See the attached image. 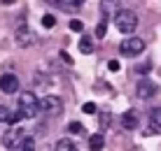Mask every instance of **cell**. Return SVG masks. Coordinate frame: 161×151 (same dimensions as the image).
<instances>
[{
	"label": "cell",
	"mask_w": 161,
	"mask_h": 151,
	"mask_svg": "<svg viewBox=\"0 0 161 151\" xmlns=\"http://www.w3.org/2000/svg\"><path fill=\"white\" fill-rule=\"evenodd\" d=\"M114 26H117L121 33L131 35L138 28V14L133 12V9H119V12L114 14Z\"/></svg>",
	"instance_id": "obj_2"
},
{
	"label": "cell",
	"mask_w": 161,
	"mask_h": 151,
	"mask_svg": "<svg viewBox=\"0 0 161 151\" xmlns=\"http://www.w3.org/2000/svg\"><path fill=\"white\" fill-rule=\"evenodd\" d=\"M16 0H3V5H14Z\"/></svg>",
	"instance_id": "obj_27"
},
{
	"label": "cell",
	"mask_w": 161,
	"mask_h": 151,
	"mask_svg": "<svg viewBox=\"0 0 161 151\" xmlns=\"http://www.w3.org/2000/svg\"><path fill=\"white\" fill-rule=\"evenodd\" d=\"M149 70H152V63H140L136 68V72H140V75H145V72H149Z\"/></svg>",
	"instance_id": "obj_24"
},
{
	"label": "cell",
	"mask_w": 161,
	"mask_h": 151,
	"mask_svg": "<svg viewBox=\"0 0 161 151\" xmlns=\"http://www.w3.org/2000/svg\"><path fill=\"white\" fill-rule=\"evenodd\" d=\"M47 3L58 5V7H61V9H65V12H75V9H80L77 0H47Z\"/></svg>",
	"instance_id": "obj_12"
},
{
	"label": "cell",
	"mask_w": 161,
	"mask_h": 151,
	"mask_svg": "<svg viewBox=\"0 0 161 151\" xmlns=\"http://www.w3.org/2000/svg\"><path fill=\"white\" fill-rule=\"evenodd\" d=\"M119 51L121 56H138L145 51V40L140 37H126L124 42H119Z\"/></svg>",
	"instance_id": "obj_4"
},
{
	"label": "cell",
	"mask_w": 161,
	"mask_h": 151,
	"mask_svg": "<svg viewBox=\"0 0 161 151\" xmlns=\"http://www.w3.org/2000/svg\"><path fill=\"white\" fill-rule=\"evenodd\" d=\"M105 30H108V19L103 16V19L98 21V26H96V37H98V40H101V37H105Z\"/></svg>",
	"instance_id": "obj_17"
},
{
	"label": "cell",
	"mask_w": 161,
	"mask_h": 151,
	"mask_svg": "<svg viewBox=\"0 0 161 151\" xmlns=\"http://www.w3.org/2000/svg\"><path fill=\"white\" fill-rule=\"evenodd\" d=\"M21 151H35V139L33 137H24V142H21Z\"/></svg>",
	"instance_id": "obj_18"
},
{
	"label": "cell",
	"mask_w": 161,
	"mask_h": 151,
	"mask_svg": "<svg viewBox=\"0 0 161 151\" xmlns=\"http://www.w3.org/2000/svg\"><path fill=\"white\" fill-rule=\"evenodd\" d=\"M0 91L3 93H16L19 91V79H16V75L7 72V75L0 77Z\"/></svg>",
	"instance_id": "obj_7"
},
{
	"label": "cell",
	"mask_w": 161,
	"mask_h": 151,
	"mask_svg": "<svg viewBox=\"0 0 161 151\" xmlns=\"http://www.w3.org/2000/svg\"><path fill=\"white\" fill-rule=\"evenodd\" d=\"M80 51H82V54H93V40H91L89 35H84V37L80 40Z\"/></svg>",
	"instance_id": "obj_15"
},
{
	"label": "cell",
	"mask_w": 161,
	"mask_h": 151,
	"mask_svg": "<svg viewBox=\"0 0 161 151\" xmlns=\"http://www.w3.org/2000/svg\"><path fill=\"white\" fill-rule=\"evenodd\" d=\"M82 112H84V114H96V105L93 102H84L82 105Z\"/></svg>",
	"instance_id": "obj_23"
},
{
	"label": "cell",
	"mask_w": 161,
	"mask_h": 151,
	"mask_svg": "<svg viewBox=\"0 0 161 151\" xmlns=\"http://www.w3.org/2000/svg\"><path fill=\"white\" fill-rule=\"evenodd\" d=\"M37 109L44 112L47 116H56V114H61V109H63V102H61L58 96H47V98L37 100Z\"/></svg>",
	"instance_id": "obj_3"
},
{
	"label": "cell",
	"mask_w": 161,
	"mask_h": 151,
	"mask_svg": "<svg viewBox=\"0 0 161 151\" xmlns=\"http://www.w3.org/2000/svg\"><path fill=\"white\" fill-rule=\"evenodd\" d=\"M61 58H63V60H65V63H68V65L73 63V56H70L68 51H61Z\"/></svg>",
	"instance_id": "obj_26"
},
{
	"label": "cell",
	"mask_w": 161,
	"mask_h": 151,
	"mask_svg": "<svg viewBox=\"0 0 161 151\" xmlns=\"http://www.w3.org/2000/svg\"><path fill=\"white\" fill-rule=\"evenodd\" d=\"M54 151H80V149H77L70 139H58V142H56V149H54Z\"/></svg>",
	"instance_id": "obj_16"
},
{
	"label": "cell",
	"mask_w": 161,
	"mask_h": 151,
	"mask_svg": "<svg viewBox=\"0 0 161 151\" xmlns=\"http://www.w3.org/2000/svg\"><path fill=\"white\" fill-rule=\"evenodd\" d=\"M119 9H121V0H101V12H103L105 19L114 16Z\"/></svg>",
	"instance_id": "obj_9"
},
{
	"label": "cell",
	"mask_w": 161,
	"mask_h": 151,
	"mask_svg": "<svg viewBox=\"0 0 161 151\" xmlns=\"http://www.w3.org/2000/svg\"><path fill=\"white\" fill-rule=\"evenodd\" d=\"M16 42H19V47H33V44L37 42V35L31 33L26 26H21L19 30H16Z\"/></svg>",
	"instance_id": "obj_8"
},
{
	"label": "cell",
	"mask_w": 161,
	"mask_h": 151,
	"mask_svg": "<svg viewBox=\"0 0 161 151\" xmlns=\"http://www.w3.org/2000/svg\"><path fill=\"white\" fill-rule=\"evenodd\" d=\"M24 130H21V128H9L7 133H5L3 135V144L7 149H19L21 147V142H24Z\"/></svg>",
	"instance_id": "obj_5"
},
{
	"label": "cell",
	"mask_w": 161,
	"mask_h": 151,
	"mask_svg": "<svg viewBox=\"0 0 161 151\" xmlns=\"http://www.w3.org/2000/svg\"><path fill=\"white\" fill-rule=\"evenodd\" d=\"M110 119H112V116H110V112H103V114H101V128H103V130L110 126Z\"/></svg>",
	"instance_id": "obj_22"
},
{
	"label": "cell",
	"mask_w": 161,
	"mask_h": 151,
	"mask_svg": "<svg viewBox=\"0 0 161 151\" xmlns=\"http://www.w3.org/2000/svg\"><path fill=\"white\" fill-rule=\"evenodd\" d=\"M121 126H124L126 130H133V128H138V112H136V109H129L124 116H121Z\"/></svg>",
	"instance_id": "obj_10"
},
{
	"label": "cell",
	"mask_w": 161,
	"mask_h": 151,
	"mask_svg": "<svg viewBox=\"0 0 161 151\" xmlns=\"http://www.w3.org/2000/svg\"><path fill=\"white\" fill-rule=\"evenodd\" d=\"M149 130L152 133H161V107L149 112Z\"/></svg>",
	"instance_id": "obj_11"
},
{
	"label": "cell",
	"mask_w": 161,
	"mask_h": 151,
	"mask_svg": "<svg viewBox=\"0 0 161 151\" xmlns=\"http://www.w3.org/2000/svg\"><path fill=\"white\" fill-rule=\"evenodd\" d=\"M103 147H105V139H103L101 133H96V135L89 137V149H91V151H101Z\"/></svg>",
	"instance_id": "obj_14"
},
{
	"label": "cell",
	"mask_w": 161,
	"mask_h": 151,
	"mask_svg": "<svg viewBox=\"0 0 161 151\" xmlns=\"http://www.w3.org/2000/svg\"><path fill=\"white\" fill-rule=\"evenodd\" d=\"M119 68H121L119 60H108V70L110 72H119Z\"/></svg>",
	"instance_id": "obj_25"
},
{
	"label": "cell",
	"mask_w": 161,
	"mask_h": 151,
	"mask_svg": "<svg viewBox=\"0 0 161 151\" xmlns=\"http://www.w3.org/2000/svg\"><path fill=\"white\" fill-rule=\"evenodd\" d=\"M16 114V121H24V119H35L37 114H40V109H37V98L33 91H24L19 98V112H14Z\"/></svg>",
	"instance_id": "obj_1"
},
{
	"label": "cell",
	"mask_w": 161,
	"mask_h": 151,
	"mask_svg": "<svg viewBox=\"0 0 161 151\" xmlns=\"http://www.w3.org/2000/svg\"><path fill=\"white\" fill-rule=\"evenodd\" d=\"M68 130L73 133V135H82V133H84V126H82L80 121H73V123H68Z\"/></svg>",
	"instance_id": "obj_19"
},
{
	"label": "cell",
	"mask_w": 161,
	"mask_h": 151,
	"mask_svg": "<svg viewBox=\"0 0 161 151\" xmlns=\"http://www.w3.org/2000/svg\"><path fill=\"white\" fill-rule=\"evenodd\" d=\"M0 123H9V126H12V123H19V121H16V114H14V112H9L5 105L0 107Z\"/></svg>",
	"instance_id": "obj_13"
},
{
	"label": "cell",
	"mask_w": 161,
	"mask_h": 151,
	"mask_svg": "<svg viewBox=\"0 0 161 151\" xmlns=\"http://www.w3.org/2000/svg\"><path fill=\"white\" fill-rule=\"evenodd\" d=\"M42 26H44V28H54V26H56L54 14H44V16H42Z\"/></svg>",
	"instance_id": "obj_20"
},
{
	"label": "cell",
	"mask_w": 161,
	"mask_h": 151,
	"mask_svg": "<svg viewBox=\"0 0 161 151\" xmlns=\"http://www.w3.org/2000/svg\"><path fill=\"white\" fill-rule=\"evenodd\" d=\"M70 30H73V33H82V30H84V23H82L80 19H73V21H70Z\"/></svg>",
	"instance_id": "obj_21"
},
{
	"label": "cell",
	"mask_w": 161,
	"mask_h": 151,
	"mask_svg": "<svg viewBox=\"0 0 161 151\" xmlns=\"http://www.w3.org/2000/svg\"><path fill=\"white\" fill-rule=\"evenodd\" d=\"M136 93H138V98L149 100V98H154L159 93V86L152 79H140V81H138V86H136Z\"/></svg>",
	"instance_id": "obj_6"
}]
</instances>
